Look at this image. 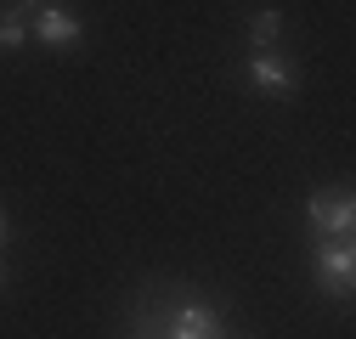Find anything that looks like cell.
I'll return each mask as SVG.
<instances>
[{
    "mask_svg": "<svg viewBox=\"0 0 356 339\" xmlns=\"http://www.w3.org/2000/svg\"><path fill=\"white\" fill-rule=\"evenodd\" d=\"M164 339H227V322H220L209 306H181Z\"/></svg>",
    "mask_w": 356,
    "mask_h": 339,
    "instance_id": "obj_3",
    "label": "cell"
},
{
    "mask_svg": "<svg viewBox=\"0 0 356 339\" xmlns=\"http://www.w3.org/2000/svg\"><path fill=\"white\" fill-rule=\"evenodd\" d=\"M277 34H283V12H277V6H266V12H254V23H249V40H254L260 51L272 46Z\"/></svg>",
    "mask_w": 356,
    "mask_h": 339,
    "instance_id": "obj_7",
    "label": "cell"
},
{
    "mask_svg": "<svg viewBox=\"0 0 356 339\" xmlns=\"http://www.w3.org/2000/svg\"><path fill=\"white\" fill-rule=\"evenodd\" d=\"M29 34H40V40H46V46L68 51L74 40H79V17L57 12V6H40V12H34V23H29Z\"/></svg>",
    "mask_w": 356,
    "mask_h": 339,
    "instance_id": "obj_5",
    "label": "cell"
},
{
    "mask_svg": "<svg viewBox=\"0 0 356 339\" xmlns=\"http://www.w3.org/2000/svg\"><path fill=\"white\" fill-rule=\"evenodd\" d=\"M0 243H6V215H0Z\"/></svg>",
    "mask_w": 356,
    "mask_h": 339,
    "instance_id": "obj_9",
    "label": "cell"
},
{
    "mask_svg": "<svg viewBox=\"0 0 356 339\" xmlns=\"http://www.w3.org/2000/svg\"><path fill=\"white\" fill-rule=\"evenodd\" d=\"M23 40H29V17L12 12V6H0V51H17Z\"/></svg>",
    "mask_w": 356,
    "mask_h": 339,
    "instance_id": "obj_6",
    "label": "cell"
},
{
    "mask_svg": "<svg viewBox=\"0 0 356 339\" xmlns=\"http://www.w3.org/2000/svg\"><path fill=\"white\" fill-rule=\"evenodd\" d=\"M249 79H254L260 97H294V68H289L283 57H272V51H260V57L249 63Z\"/></svg>",
    "mask_w": 356,
    "mask_h": 339,
    "instance_id": "obj_4",
    "label": "cell"
},
{
    "mask_svg": "<svg viewBox=\"0 0 356 339\" xmlns=\"http://www.w3.org/2000/svg\"><path fill=\"white\" fill-rule=\"evenodd\" d=\"M0 283H6V266H0Z\"/></svg>",
    "mask_w": 356,
    "mask_h": 339,
    "instance_id": "obj_10",
    "label": "cell"
},
{
    "mask_svg": "<svg viewBox=\"0 0 356 339\" xmlns=\"http://www.w3.org/2000/svg\"><path fill=\"white\" fill-rule=\"evenodd\" d=\"M317 283L334 294V300H350V288H356V254H350V238L317 243Z\"/></svg>",
    "mask_w": 356,
    "mask_h": 339,
    "instance_id": "obj_1",
    "label": "cell"
},
{
    "mask_svg": "<svg viewBox=\"0 0 356 339\" xmlns=\"http://www.w3.org/2000/svg\"><path fill=\"white\" fill-rule=\"evenodd\" d=\"M17 6H34V12H40V6H46V0H17Z\"/></svg>",
    "mask_w": 356,
    "mask_h": 339,
    "instance_id": "obj_8",
    "label": "cell"
},
{
    "mask_svg": "<svg viewBox=\"0 0 356 339\" xmlns=\"http://www.w3.org/2000/svg\"><path fill=\"white\" fill-rule=\"evenodd\" d=\"M305 215H311V232H317V238H350V226H356V198H350V192H311Z\"/></svg>",
    "mask_w": 356,
    "mask_h": 339,
    "instance_id": "obj_2",
    "label": "cell"
}]
</instances>
